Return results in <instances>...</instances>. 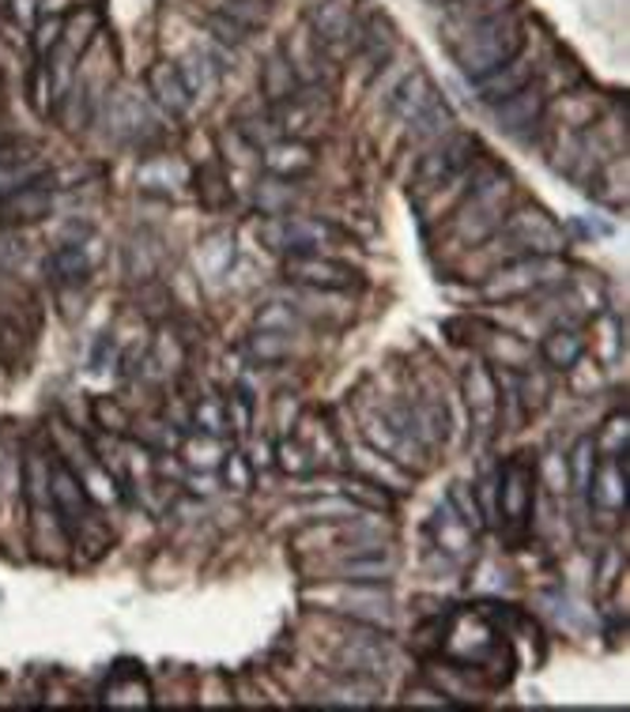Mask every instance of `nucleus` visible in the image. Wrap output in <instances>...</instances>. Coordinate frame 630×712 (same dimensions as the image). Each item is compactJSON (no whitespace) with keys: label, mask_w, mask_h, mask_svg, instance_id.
I'll list each match as a JSON object with an SVG mask.
<instances>
[{"label":"nucleus","mask_w":630,"mask_h":712,"mask_svg":"<svg viewBox=\"0 0 630 712\" xmlns=\"http://www.w3.org/2000/svg\"><path fill=\"white\" fill-rule=\"evenodd\" d=\"M449 49H453L457 69H461L469 79L487 76V72L502 69L506 61H513V57L525 49V27H521V15L513 12V8H506V12H498V15H490V20L480 23V27L464 30Z\"/></svg>","instance_id":"nucleus-1"},{"label":"nucleus","mask_w":630,"mask_h":712,"mask_svg":"<svg viewBox=\"0 0 630 712\" xmlns=\"http://www.w3.org/2000/svg\"><path fill=\"white\" fill-rule=\"evenodd\" d=\"M567 280V265L559 257H544V253H529V257H513L506 265L490 268L484 294L487 298H525L544 286Z\"/></svg>","instance_id":"nucleus-2"},{"label":"nucleus","mask_w":630,"mask_h":712,"mask_svg":"<svg viewBox=\"0 0 630 712\" xmlns=\"http://www.w3.org/2000/svg\"><path fill=\"white\" fill-rule=\"evenodd\" d=\"M495 242H506V260L529 257V253H544V257H559L567 249V234L555 223L547 211L540 208H521L513 211L506 223H498V231L490 234ZM502 260V265H506ZM498 268V265H495Z\"/></svg>","instance_id":"nucleus-3"},{"label":"nucleus","mask_w":630,"mask_h":712,"mask_svg":"<svg viewBox=\"0 0 630 712\" xmlns=\"http://www.w3.org/2000/svg\"><path fill=\"white\" fill-rule=\"evenodd\" d=\"M476 155V136L469 133H449L431 147L420 159V170H415V193H441L453 182H461L469 174V162Z\"/></svg>","instance_id":"nucleus-4"},{"label":"nucleus","mask_w":630,"mask_h":712,"mask_svg":"<svg viewBox=\"0 0 630 712\" xmlns=\"http://www.w3.org/2000/svg\"><path fill=\"white\" fill-rule=\"evenodd\" d=\"M257 237L268 245L272 253H317V245L325 242H337L340 231L322 219H302V216H272L257 226Z\"/></svg>","instance_id":"nucleus-5"},{"label":"nucleus","mask_w":630,"mask_h":712,"mask_svg":"<svg viewBox=\"0 0 630 712\" xmlns=\"http://www.w3.org/2000/svg\"><path fill=\"white\" fill-rule=\"evenodd\" d=\"M536 498V468L525 456H510L498 471V513L510 528H525Z\"/></svg>","instance_id":"nucleus-6"},{"label":"nucleus","mask_w":630,"mask_h":712,"mask_svg":"<svg viewBox=\"0 0 630 712\" xmlns=\"http://www.w3.org/2000/svg\"><path fill=\"white\" fill-rule=\"evenodd\" d=\"M283 275L299 286H310V291H348L355 283V268L322 257V253H291L283 260Z\"/></svg>","instance_id":"nucleus-7"},{"label":"nucleus","mask_w":630,"mask_h":712,"mask_svg":"<svg viewBox=\"0 0 630 712\" xmlns=\"http://www.w3.org/2000/svg\"><path fill=\"white\" fill-rule=\"evenodd\" d=\"M461 389L472 415V427H476L480 438H487L498 422V378L487 370V363H472L461 378Z\"/></svg>","instance_id":"nucleus-8"},{"label":"nucleus","mask_w":630,"mask_h":712,"mask_svg":"<svg viewBox=\"0 0 630 712\" xmlns=\"http://www.w3.org/2000/svg\"><path fill=\"white\" fill-rule=\"evenodd\" d=\"M49 494H53V510L57 517L64 520V528L69 531H80L92 524V502H87V490L84 482L76 479L64 464H49Z\"/></svg>","instance_id":"nucleus-9"},{"label":"nucleus","mask_w":630,"mask_h":712,"mask_svg":"<svg viewBox=\"0 0 630 712\" xmlns=\"http://www.w3.org/2000/svg\"><path fill=\"white\" fill-rule=\"evenodd\" d=\"M585 494L593 498L596 510L623 513L627 510V453L604 456V461L593 468V479H589Z\"/></svg>","instance_id":"nucleus-10"},{"label":"nucleus","mask_w":630,"mask_h":712,"mask_svg":"<svg viewBox=\"0 0 630 712\" xmlns=\"http://www.w3.org/2000/svg\"><path fill=\"white\" fill-rule=\"evenodd\" d=\"M544 110H547L544 87L525 84L518 95L502 98V102L495 106V125L502 128V133H510V136H521V133H529L540 118H544Z\"/></svg>","instance_id":"nucleus-11"},{"label":"nucleus","mask_w":630,"mask_h":712,"mask_svg":"<svg viewBox=\"0 0 630 712\" xmlns=\"http://www.w3.org/2000/svg\"><path fill=\"white\" fill-rule=\"evenodd\" d=\"M53 211V182L49 174H43L38 182L23 185V189L0 196V223L15 226V223H35Z\"/></svg>","instance_id":"nucleus-12"},{"label":"nucleus","mask_w":630,"mask_h":712,"mask_svg":"<svg viewBox=\"0 0 630 712\" xmlns=\"http://www.w3.org/2000/svg\"><path fill=\"white\" fill-rule=\"evenodd\" d=\"M510 0H446V12H441V23H438V38L446 46H453L464 30L480 27L490 15L506 12Z\"/></svg>","instance_id":"nucleus-13"},{"label":"nucleus","mask_w":630,"mask_h":712,"mask_svg":"<svg viewBox=\"0 0 630 712\" xmlns=\"http://www.w3.org/2000/svg\"><path fill=\"white\" fill-rule=\"evenodd\" d=\"M310 35L322 46H343V42L355 46V38H359L355 15H351V8L340 4V0H317V4L310 8Z\"/></svg>","instance_id":"nucleus-14"},{"label":"nucleus","mask_w":630,"mask_h":712,"mask_svg":"<svg viewBox=\"0 0 630 712\" xmlns=\"http://www.w3.org/2000/svg\"><path fill=\"white\" fill-rule=\"evenodd\" d=\"M533 76H536L533 61L518 53V57H513V61H506L502 69H495V72H487V76L472 79V87H476V98H480V102L498 106V102H502V98L518 95L525 84H533Z\"/></svg>","instance_id":"nucleus-15"},{"label":"nucleus","mask_w":630,"mask_h":712,"mask_svg":"<svg viewBox=\"0 0 630 712\" xmlns=\"http://www.w3.org/2000/svg\"><path fill=\"white\" fill-rule=\"evenodd\" d=\"M147 87H152L155 102H159L170 118H185V113H193L196 102H193L190 87H185L182 72H178V64H170V61L152 64V69H147Z\"/></svg>","instance_id":"nucleus-16"},{"label":"nucleus","mask_w":630,"mask_h":712,"mask_svg":"<svg viewBox=\"0 0 630 712\" xmlns=\"http://www.w3.org/2000/svg\"><path fill=\"white\" fill-rule=\"evenodd\" d=\"M337 664L351 678H378L389 667V652L381 649L378 637H348L337 652Z\"/></svg>","instance_id":"nucleus-17"},{"label":"nucleus","mask_w":630,"mask_h":712,"mask_svg":"<svg viewBox=\"0 0 630 712\" xmlns=\"http://www.w3.org/2000/svg\"><path fill=\"white\" fill-rule=\"evenodd\" d=\"M431 536H435L438 551L449 554V558H469L472 551H476V531L469 528L461 517L453 513V505L441 502V510L435 513V520H431Z\"/></svg>","instance_id":"nucleus-18"},{"label":"nucleus","mask_w":630,"mask_h":712,"mask_svg":"<svg viewBox=\"0 0 630 712\" xmlns=\"http://www.w3.org/2000/svg\"><path fill=\"white\" fill-rule=\"evenodd\" d=\"M366 441H371L374 453L389 456V461L400 464V468H420L423 449L415 445L408 433H400L397 427H389L386 419H371V422H366Z\"/></svg>","instance_id":"nucleus-19"},{"label":"nucleus","mask_w":630,"mask_h":712,"mask_svg":"<svg viewBox=\"0 0 630 712\" xmlns=\"http://www.w3.org/2000/svg\"><path fill=\"white\" fill-rule=\"evenodd\" d=\"M317 162L314 147L302 144V140H276L265 147V170L280 182H291V177H302L310 174Z\"/></svg>","instance_id":"nucleus-20"},{"label":"nucleus","mask_w":630,"mask_h":712,"mask_svg":"<svg viewBox=\"0 0 630 712\" xmlns=\"http://www.w3.org/2000/svg\"><path fill=\"white\" fill-rule=\"evenodd\" d=\"M435 102H438V91H435V84H431V76L412 69V76H408L404 84L397 87V95H392V113H397L404 125H412V121L423 118Z\"/></svg>","instance_id":"nucleus-21"},{"label":"nucleus","mask_w":630,"mask_h":712,"mask_svg":"<svg viewBox=\"0 0 630 712\" xmlns=\"http://www.w3.org/2000/svg\"><path fill=\"white\" fill-rule=\"evenodd\" d=\"M283 61L291 64V72H294V79H299V84H317V79H322V42H317L314 35H310V30H294V35L288 38V42H283Z\"/></svg>","instance_id":"nucleus-22"},{"label":"nucleus","mask_w":630,"mask_h":712,"mask_svg":"<svg viewBox=\"0 0 630 712\" xmlns=\"http://www.w3.org/2000/svg\"><path fill=\"white\" fill-rule=\"evenodd\" d=\"M585 355V335L578 329H552L540 343V358H544L552 370H574Z\"/></svg>","instance_id":"nucleus-23"},{"label":"nucleus","mask_w":630,"mask_h":712,"mask_svg":"<svg viewBox=\"0 0 630 712\" xmlns=\"http://www.w3.org/2000/svg\"><path fill=\"white\" fill-rule=\"evenodd\" d=\"M178 72H182L193 102H208V98H216V91H219V64L211 61L208 53H201V49L185 53L182 64H178Z\"/></svg>","instance_id":"nucleus-24"},{"label":"nucleus","mask_w":630,"mask_h":712,"mask_svg":"<svg viewBox=\"0 0 630 712\" xmlns=\"http://www.w3.org/2000/svg\"><path fill=\"white\" fill-rule=\"evenodd\" d=\"M397 569V562L386 558L381 551H363V554H351L337 566V577L340 580H351V585H386Z\"/></svg>","instance_id":"nucleus-25"},{"label":"nucleus","mask_w":630,"mask_h":712,"mask_svg":"<svg viewBox=\"0 0 630 712\" xmlns=\"http://www.w3.org/2000/svg\"><path fill=\"white\" fill-rule=\"evenodd\" d=\"M110 121H113V136H118V140H141L147 128L155 125L152 113H147V106L133 95H121L118 102H113Z\"/></svg>","instance_id":"nucleus-26"},{"label":"nucleus","mask_w":630,"mask_h":712,"mask_svg":"<svg viewBox=\"0 0 630 712\" xmlns=\"http://www.w3.org/2000/svg\"><path fill=\"white\" fill-rule=\"evenodd\" d=\"M299 79H294L291 64L283 61V53H272L265 61V69H261V95L268 98L272 106H283L288 98L299 95Z\"/></svg>","instance_id":"nucleus-27"},{"label":"nucleus","mask_w":630,"mask_h":712,"mask_svg":"<svg viewBox=\"0 0 630 712\" xmlns=\"http://www.w3.org/2000/svg\"><path fill=\"white\" fill-rule=\"evenodd\" d=\"M87 268H92V260H87L80 242L57 245V249L49 253V272H53L57 283H80L87 275Z\"/></svg>","instance_id":"nucleus-28"},{"label":"nucleus","mask_w":630,"mask_h":712,"mask_svg":"<svg viewBox=\"0 0 630 712\" xmlns=\"http://www.w3.org/2000/svg\"><path fill=\"white\" fill-rule=\"evenodd\" d=\"M487 347H490V358L495 363H502L506 370H533V347H529L525 340H518V335H510V332H495L487 340Z\"/></svg>","instance_id":"nucleus-29"},{"label":"nucleus","mask_w":630,"mask_h":712,"mask_svg":"<svg viewBox=\"0 0 630 712\" xmlns=\"http://www.w3.org/2000/svg\"><path fill=\"white\" fill-rule=\"evenodd\" d=\"M23 490V461L12 438H0V505H12Z\"/></svg>","instance_id":"nucleus-30"},{"label":"nucleus","mask_w":630,"mask_h":712,"mask_svg":"<svg viewBox=\"0 0 630 712\" xmlns=\"http://www.w3.org/2000/svg\"><path fill=\"white\" fill-rule=\"evenodd\" d=\"M234 265V237L231 234H216L201 245V268L208 280H219L227 275V268Z\"/></svg>","instance_id":"nucleus-31"},{"label":"nucleus","mask_w":630,"mask_h":712,"mask_svg":"<svg viewBox=\"0 0 630 712\" xmlns=\"http://www.w3.org/2000/svg\"><path fill=\"white\" fill-rule=\"evenodd\" d=\"M325 705H374L378 701V686L366 678H351V683H337L329 690H322Z\"/></svg>","instance_id":"nucleus-32"},{"label":"nucleus","mask_w":630,"mask_h":712,"mask_svg":"<svg viewBox=\"0 0 630 712\" xmlns=\"http://www.w3.org/2000/svg\"><path fill=\"white\" fill-rule=\"evenodd\" d=\"M446 502L453 505V513H457V517H461L464 524H469V528L476 531V536L487 528L484 510H480V498H476V487H469V482H453V490H449Z\"/></svg>","instance_id":"nucleus-33"},{"label":"nucleus","mask_w":630,"mask_h":712,"mask_svg":"<svg viewBox=\"0 0 630 712\" xmlns=\"http://www.w3.org/2000/svg\"><path fill=\"white\" fill-rule=\"evenodd\" d=\"M593 468H596V441L582 438L574 445V453H570V487H574V494H585V490H589Z\"/></svg>","instance_id":"nucleus-34"},{"label":"nucleus","mask_w":630,"mask_h":712,"mask_svg":"<svg viewBox=\"0 0 630 712\" xmlns=\"http://www.w3.org/2000/svg\"><path fill=\"white\" fill-rule=\"evenodd\" d=\"M182 177H185V170L178 167V162H170V159H152V162H144V167H141V185H144V189L170 193L174 185H182Z\"/></svg>","instance_id":"nucleus-35"},{"label":"nucleus","mask_w":630,"mask_h":712,"mask_svg":"<svg viewBox=\"0 0 630 712\" xmlns=\"http://www.w3.org/2000/svg\"><path fill=\"white\" fill-rule=\"evenodd\" d=\"M46 170H43V162H20V159H4L0 162V196H8V193H15V189H23V185H31V182H38Z\"/></svg>","instance_id":"nucleus-36"},{"label":"nucleus","mask_w":630,"mask_h":712,"mask_svg":"<svg viewBox=\"0 0 630 712\" xmlns=\"http://www.w3.org/2000/svg\"><path fill=\"white\" fill-rule=\"evenodd\" d=\"M302 317L294 314L291 306H283V302H268V306H261V314H257V329L261 332H283V335H291V332H299L302 329Z\"/></svg>","instance_id":"nucleus-37"},{"label":"nucleus","mask_w":630,"mask_h":712,"mask_svg":"<svg viewBox=\"0 0 630 712\" xmlns=\"http://www.w3.org/2000/svg\"><path fill=\"white\" fill-rule=\"evenodd\" d=\"M231 23H239V27L253 30V27H265L268 23V0H223V12Z\"/></svg>","instance_id":"nucleus-38"},{"label":"nucleus","mask_w":630,"mask_h":712,"mask_svg":"<svg viewBox=\"0 0 630 712\" xmlns=\"http://www.w3.org/2000/svg\"><path fill=\"white\" fill-rule=\"evenodd\" d=\"M302 513H306L310 520H355L363 510H359L348 494H340V498H322V502H310Z\"/></svg>","instance_id":"nucleus-39"},{"label":"nucleus","mask_w":630,"mask_h":712,"mask_svg":"<svg viewBox=\"0 0 630 712\" xmlns=\"http://www.w3.org/2000/svg\"><path fill=\"white\" fill-rule=\"evenodd\" d=\"M250 355L261 363H283V358H291V340L283 332H257L250 340Z\"/></svg>","instance_id":"nucleus-40"},{"label":"nucleus","mask_w":630,"mask_h":712,"mask_svg":"<svg viewBox=\"0 0 630 712\" xmlns=\"http://www.w3.org/2000/svg\"><path fill=\"white\" fill-rule=\"evenodd\" d=\"M449 125H453V113H449L441 102H435L427 113H423V118L412 121V136H415V140H435V136L446 133Z\"/></svg>","instance_id":"nucleus-41"},{"label":"nucleus","mask_w":630,"mask_h":712,"mask_svg":"<svg viewBox=\"0 0 630 712\" xmlns=\"http://www.w3.org/2000/svg\"><path fill=\"white\" fill-rule=\"evenodd\" d=\"M239 133L253 147H268V144L283 140V128H280V121H276V118H245V121H239Z\"/></svg>","instance_id":"nucleus-42"},{"label":"nucleus","mask_w":630,"mask_h":712,"mask_svg":"<svg viewBox=\"0 0 630 712\" xmlns=\"http://www.w3.org/2000/svg\"><path fill=\"white\" fill-rule=\"evenodd\" d=\"M343 494L359 505V510H389V498L381 494V487L374 479H355V482H343Z\"/></svg>","instance_id":"nucleus-43"},{"label":"nucleus","mask_w":630,"mask_h":712,"mask_svg":"<svg viewBox=\"0 0 630 712\" xmlns=\"http://www.w3.org/2000/svg\"><path fill=\"white\" fill-rule=\"evenodd\" d=\"M291 185H280V177H276V182H265L257 189V204L265 216H283L291 208Z\"/></svg>","instance_id":"nucleus-44"},{"label":"nucleus","mask_w":630,"mask_h":712,"mask_svg":"<svg viewBox=\"0 0 630 712\" xmlns=\"http://www.w3.org/2000/svg\"><path fill=\"white\" fill-rule=\"evenodd\" d=\"M276 464H280L288 475H306L314 471V456L306 453V449L299 445V441H283L280 449H276Z\"/></svg>","instance_id":"nucleus-45"},{"label":"nucleus","mask_w":630,"mask_h":712,"mask_svg":"<svg viewBox=\"0 0 630 712\" xmlns=\"http://www.w3.org/2000/svg\"><path fill=\"white\" fill-rule=\"evenodd\" d=\"M61 35H64V15H43L35 30V53L46 61V57L53 53V46L61 42Z\"/></svg>","instance_id":"nucleus-46"},{"label":"nucleus","mask_w":630,"mask_h":712,"mask_svg":"<svg viewBox=\"0 0 630 712\" xmlns=\"http://www.w3.org/2000/svg\"><path fill=\"white\" fill-rule=\"evenodd\" d=\"M196 427L208 433V438H223V430H227L223 404H219V400H201V404H196Z\"/></svg>","instance_id":"nucleus-47"},{"label":"nucleus","mask_w":630,"mask_h":712,"mask_svg":"<svg viewBox=\"0 0 630 712\" xmlns=\"http://www.w3.org/2000/svg\"><path fill=\"white\" fill-rule=\"evenodd\" d=\"M359 464L371 471L374 482H386L392 490H404V471H397L389 461H374V453H359Z\"/></svg>","instance_id":"nucleus-48"},{"label":"nucleus","mask_w":630,"mask_h":712,"mask_svg":"<svg viewBox=\"0 0 630 712\" xmlns=\"http://www.w3.org/2000/svg\"><path fill=\"white\" fill-rule=\"evenodd\" d=\"M204 23H208V30H211V35H216L223 46H242V42H245V35H250V30L239 27V23H231V20H227V15H219V12L204 15Z\"/></svg>","instance_id":"nucleus-49"},{"label":"nucleus","mask_w":630,"mask_h":712,"mask_svg":"<svg viewBox=\"0 0 630 712\" xmlns=\"http://www.w3.org/2000/svg\"><path fill=\"white\" fill-rule=\"evenodd\" d=\"M223 479L231 482L234 490H250L253 487V468H250V461H245V453H231V456H227Z\"/></svg>","instance_id":"nucleus-50"},{"label":"nucleus","mask_w":630,"mask_h":712,"mask_svg":"<svg viewBox=\"0 0 630 712\" xmlns=\"http://www.w3.org/2000/svg\"><path fill=\"white\" fill-rule=\"evenodd\" d=\"M216 441L219 438H208L204 445H190V449H185V453H190L193 468H211V461H216Z\"/></svg>","instance_id":"nucleus-51"},{"label":"nucleus","mask_w":630,"mask_h":712,"mask_svg":"<svg viewBox=\"0 0 630 712\" xmlns=\"http://www.w3.org/2000/svg\"><path fill=\"white\" fill-rule=\"evenodd\" d=\"M245 461H250L253 471H265V468H272V464H276V453H272L268 441H257V445H253V456H245Z\"/></svg>","instance_id":"nucleus-52"},{"label":"nucleus","mask_w":630,"mask_h":712,"mask_svg":"<svg viewBox=\"0 0 630 712\" xmlns=\"http://www.w3.org/2000/svg\"><path fill=\"white\" fill-rule=\"evenodd\" d=\"M12 12L20 23H31V15H35V0H12Z\"/></svg>","instance_id":"nucleus-53"},{"label":"nucleus","mask_w":630,"mask_h":712,"mask_svg":"<svg viewBox=\"0 0 630 712\" xmlns=\"http://www.w3.org/2000/svg\"><path fill=\"white\" fill-rule=\"evenodd\" d=\"M72 0H43V15H64Z\"/></svg>","instance_id":"nucleus-54"},{"label":"nucleus","mask_w":630,"mask_h":712,"mask_svg":"<svg viewBox=\"0 0 630 712\" xmlns=\"http://www.w3.org/2000/svg\"><path fill=\"white\" fill-rule=\"evenodd\" d=\"M4 159H15V151H12V147H8V144L0 147V162H4Z\"/></svg>","instance_id":"nucleus-55"},{"label":"nucleus","mask_w":630,"mask_h":712,"mask_svg":"<svg viewBox=\"0 0 630 712\" xmlns=\"http://www.w3.org/2000/svg\"><path fill=\"white\" fill-rule=\"evenodd\" d=\"M4 144H8V136H4V128H0V147H4Z\"/></svg>","instance_id":"nucleus-56"},{"label":"nucleus","mask_w":630,"mask_h":712,"mask_svg":"<svg viewBox=\"0 0 630 712\" xmlns=\"http://www.w3.org/2000/svg\"><path fill=\"white\" fill-rule=\"evenodd\" d=\"M438 4H446V0H438Z\"/></svg>","instance_id":"nucleus-57"}]
</instances>
